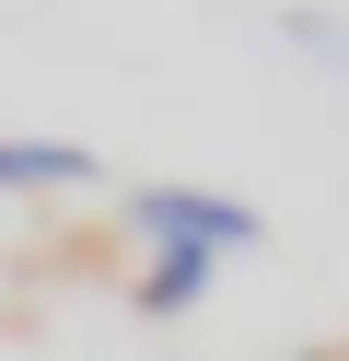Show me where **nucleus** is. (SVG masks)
<instances>
[{
  "label": "nucleus",
  "instance_id": "7ed1b4c3",
  "mask_svg": "<svg viewBox=\"0 0 349 361\" xmlns=\"http://www.w3.org/2000/svg\"><path fill=\"white\" fill-rule=\"evenodd\" d=\"M209 268L221 257H175V245H152V268H140V314H186L209 291Z\"/></svg>",
  "mask_w": 349,
  "mask_h": 361
},
{
  "label": "nucleus",
  "instance_id": "20e7f679",
  "mask_svg": "<svg viewBox=\"0 0 349 361\" xmlns=\"http://www.w3.org/2000/svg\"><path fill=\"white\" fill-rule=\"evenodd\" d=\"M291 47H314V59H326V71H349V35H338V24H326V12H291Z\"/></svg>",
  "mask_w": 349,
  "mask_h": 361
},
{
  "label": "nucleus",
  "instance_id": "f03ea898",
  "mask_svg": "<svg viewBox=\"0 0 349 361\" xmlns=\"http://www.w3.org/2000/svg\"><path fill=\"white\" fill-rule=\"evenodd\" d=\"M93 152L82 140H0V198H23V187H93Z\"/></svg>",
  "mask_w": 349,
  "mask_h": 361
},
{
  "label": "nucleus",
  "instance_id": "f257e3e1",
  "mask_svg": "<svg viewBox=\"0 0 349 361\" xmlns=\"http://www.w3.org/2000/svg\"><path fill=\"white\" fill-rule=\"evenodd\" d=\"M128 233L175 245V257H245V245H268V221H256V198H221V187H140Z\"/></svg>",
  "mask_w": 349,
  "mask_h": 361
}]
</instances>
